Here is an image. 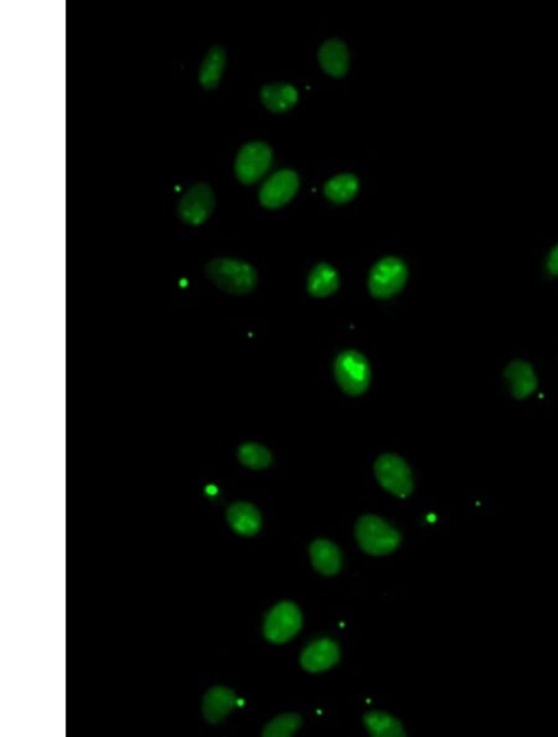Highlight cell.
<instances>
[{
	"mask_svg": "<svg viewBox=\"0 0 558 737\" xmlns=\"http://www.w3.org/2000/svg\"><path fill=\"white\" fill-rule=\"evenodd\" d=\"M205 272L211 283L229 295H248L258 283L256 268L244 259L214 258L207 262Z\"/></svg>",
	"mask_w": 558,
	"mask_h": 737,
	"instance_id": "cell-1",
	"label": "cell"
},
{
	"mask_svg": "<svg viewBox=\"0 0 558 737\" xmlns=\"http://www.w3.org/2000/svg\"><path fill=\"white\" fill-rule=\"evenodd\" d=\"M237 705V696L226 687H214L204 696L203 715L206 722L216 725L223 722Z\"/></svg>",
	"mask_w": 558,
	"mask_h": 737,
	"instance_id": "cell-14",
	"label": "cell"
},
{
	"mask_svg": "<svg viewBox=\"0 0 558 737\" xmlns=\"http://www.w3.org/2000/svg\"><path fill=\"white\" fill-rule=\"evenodd\" d=\"M216 207V197L207 183H197L183 194L178 204L179 220L190 227L206 223Z\"/></svg>",
	"mask_w": 558,
	"mask_h": 737,
	"instance_id": "cell-8",
	"label": "cell"
},
{
	"mask_svg": "<svg viewBox=\"0 0 558 737\" xmlns=\"http://www.w3.org/2000/svg\"><path fill=\"white\" fill-rule=\"evenodd\" d=\"M226 63L227 55L224 47L221 45L211 47L200 65L199 84L202 85V87L206 91H214L219 87Z\"/></svg>",
	"mask_w": 558,
	"mask_h": 737,
	"instance_id": "cell-18",
	"label": "cell"
},
{
	"mask_svg": "<svg viewBox=\"0 0 558 737\" xmlns=\"http://www.w3.org/2000/svg\"><path fill=\"white\" fill-rule=\"evenodd\" d=\"M299 661L302 668L309 673H321L339 663L340 648L330 638H319L303 650Z\"/></svg>",
	"mask_w": 558,
	"mask_h": 737,
	"instance_id": "cell-10",
	"label": "cell"
},
{
	"mask_svg": "<svg viewBox=\"0 0 558 737\" xmlns=\"http://www.w3.org/2000/svg\"><path fill=\"white\" fill-rule=\"evenodd\" d=\"M260 100L268 111L284 114L291 111L299 100L297 88L287 82H274L262 86Z\"/></svg>",
	"mask_w": 558,
	"mask_h": 737,
	"instance_id": "cell-15",
	"label": "cell"
},
{
	"mask_svg": "<svg viewBox=\"0 0 558 737\" xmlns=\"http://www.w3.org/2000/svg\"><path fill=\"white\" fill-rule=\"evenodd\" d=\"M226 519L231 529L241 537H254L262 528L261 511L247 501H236V503L231 504L226 511Z\"/></svg>",
	"mask_w": 558,
	"mask_h": 737,
	"instance_id": "cell-12",
	"label": "cell"
},
{
	"mask_svg": "<svg viewBox=\"0 0 558 737\" xmlns=\"http://www.w3.org/2000/svg\"><path fill=\"white\" fill-rule=\"evenodd\" d=\"M377 482L393 496L406 500L414 493V474L403 457L396 453H384L374 464Z\"/></svg>",
	"mask_w": 558,
	"mask_h": 737,
	"instance_id": "cell-5",
	"label": "cell"
},
{
	"mask_svg": "<svg viewBox=\"0 0 558 737\" xmlns=\"http://www.w3.org/2000/svg\"><path fill=\"white\" fill-rule=\"evenodd\" d=\"M309 556L313 568L325 578H332L342 570V552L334 542L326 539H316L313 541L309 546Z\"/></svg>",
	"mask_w": 558,
	"mask_h": 737,
	"instance_id": "cell-13",
	"label": "cell"
},
{
	"mask_svg": "<svg viewBox=\"0 0 558 737\" xmlns=\"http://www.w3.org/2000/svg\"><path fill=\"white\" fill-rule=\"evenodd\" d=\"M510 390L517 400H525L533 395L539 385L535 370L529 363L523 360H515L509 364L505 371Z\"/></svg>",
	"mask_w": 558,
	"mask_h": 737,
	"instance_id": "cell-16",
	"label": "cell"
},
{
	"mask_svg": "<svg viewBox=\"0 0 558 737\" xmlns=\"http://www.w3.org/2000/svg\"><path fill=\"white\" fill-rule=\"evenodd\" d=\"M302 626L303 617L299 607L291 601H282L272 607L265 616L264 634L271 643L284 644L297 636Z\"/></svg>",
	"mask_w": 558,
	"mask_h": 737,
	"instance_id": "cell-6",
	"label": "cell"
},
{
	"mask_svg": "<svg viewBox=\"0 0 558 737\" xmlns=\"http://www.w3.org/2000/svg\"><path fill=\"white\" fill-rule=\"evenodd\" d=\"M364 725L374 737H406L403 723L384 712H369L364 715Z\"/></svg>",
	"mask_w": 558,
	"mask_h": 737,
	"instance_id": "cell-20",
	"label": "cell"
},
{
	"mask_svg": "<svg viewBox=\"0 0 558 737\" xmlns=\"http://www.w3.org/2000/svg\"><path fill=\"white\" fill-rule=\"evenodd\" d=\"M547 269L551 275L558 276V244L551 250L547 258Z\"/></svg>",
	"mask_w": 558,
	"mask_h": 737,
	"instance_id": "cell-23",
	"label": "cell"
},
{
	"mask_svg": "<svg viewBox=\"0 0 558 737\" xmlns=\"http://www.w3.org/2000/svg\"><path fill=\"white\" fill-rule=\"evenodd\" d=\"M302 716L297 712H287L275 716L262 730L264 737H291L301 729Z\"/></svg>",
	"mask_w": 558,
	"mask_h": 737,
	"instance_id": "cell-22",
	"label": "cell"
},
{
	"mask_svg": "<svg viewBox=\"0 0 558 737\" xmlns=\"http://www.w3.org/2000/svg\"><path fill=\"white\" fill-rule=\"evenodd\" d=\"M237 459L248 469L264 470L274 462V455L261 443L246 442L238 447Z\"/></svg>",
	"mask_w": 558,
	"mask_h": 737,
	"instance_id": "cell-21",
	"label": "cell"
},
{
	"mask_svg": "<svg viewBox=\"0 0 558 737\" xmlns=\"http://www.w3.org/2000/svg\"><path fill=\"white\" fill-rule=\"evenodd\" d=\"M335 380L344 394L359 398L371 384V365L360 351L344 350L334 361Z\"/></svg>",
	"mask_w": 558,
	"mask_h": 737,
	"instance_id": "cell-3",
	"label": "cell"
},
{
	"mask_svg": "<svg viewBox=\"0 0 558 737\" xmlns=\"http://www.w3.org/2000/svg\"><path fill=\"white\" fill-rule=\"evenodd\" d=\"M360 180L355 174L343 173L330 177L324 186L326 199L334 204H346L356 197Z\"/></svg>",
	"mask_w": 558,
	"mask_h": 737,
	"instance_id": "cell-19",
	"label": "cell"
},
{
	"mask_svg": "<svg viewBox=\"0 0 558 737\" xmlns=\"http://www.w3.org/2000/svg\"><path fill=\"white\" fill-rule=\"evenodd\" d=\"M357 545L367 555L387 556L400 548L401 534L393 525L377 515H364L356 521Z\"/></svg>",
	"mask_w": 558,
	"mask_h": 737,
	"instance_id": "cell-2",
	"label": "cell"
},
{
	"mask_svg": "<svg viewBox=\"0 0 558 737\" xmlns=\"http://www.w3.org/2000/svg\"><path fill=\"white\" fill-rule=\"evenodd\" d=\"M340 288V275L332 265L318 264L309 273L307 291L315 299L328 298Z\"/></svg>",
	"mask_w": 558,
	"mask_h": 737,
	"instance_id": "cell-17",
	"label": "cell"
},
{
	"mask_svg": "<svg viewBox=\"0 0 558 737\" xmlns=\"http://www.w3.org/2000/svg\"><path fill=\"white\" fill-rule=\"evenodd\" d=\"M318 60L324 73L330 76H345L350 67L349 47L339 37H330L319 47Z\"/></svg>",
	"mask_w": 558,
	"mask_h": 737,
	"instance_id": "cell-11",
	"label": "cell"
},
{
	"mask_svg": "<svg viewBox=\"0 0 558 737\" xmlns=\"http://www.w3.org/2000/svg\"><path fill=\"white\" fill-rule=\"evenodd\" d=\"M407 279L408 268L403 259L387 256L371 268L367 287L374 298L387 300L403 291Z\"/></svg>",
	"mask_w": 558,
	"mask_h": 737,
	"instance_id": "cell-4",
	"label": "cell"
},
{
	"mask_svg": "<svg viewBox=\"0 0 558 737\" xmlns=\"http://www.w3.org/2000/svg\"><path fill=\"white\" fill-rule=\"evenodd\" d=\"M299 186L301 180L297 172L292 169L277 170L261 187L258 200L265 209H279L294 199Z\"/></svg>",
	"mask_w": 558,
	"mask_h": 737,
	"instance_id": "cell-9",
	"label": "cell"
},
{
	"mask_svg": "<svg viewBox=\"0 0 558 737\" xmlns=\"http://www.w3.org/2000/svg\"><path fill=\"white\" fill-rule=\"evenodd\" d=\"M272 160L274 150L270 145L262 141L246 143L238 150L234 159V174L238 182L244 186L258 182L271 168Z\"/></svg>",
	"mask_w": 558,
	"mask_h": 737,
	"instance_id": "cell-7",
	"label": "cell"
}]
</instances>
